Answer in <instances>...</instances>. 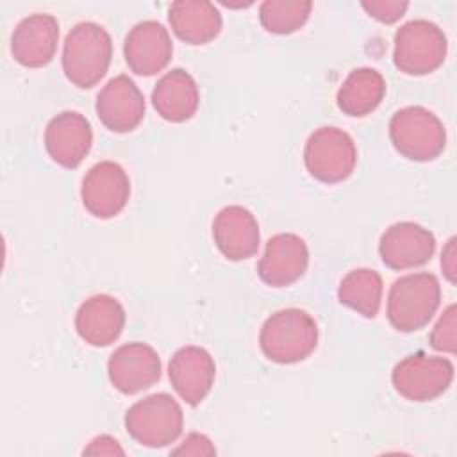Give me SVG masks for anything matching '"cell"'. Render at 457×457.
<instances>
[{
	"mask_svg": "<svg viewBox=\"0 0 457 457\" xmlns=\"http://www.w3.org/2000/svg\"><path fill=\"white\" fill-rule=\"evenodd\" d=\"M111 57L112 39L109 32L95 21H80L66 34L61 64L73 86L89 89L107 73Z\"/></svg>",
	"mask_w": 457,
	"mask_h": 457,
	"instance_id": "obj_1",
	"label": "cell"
},
{
	"mask_svg": "<svg viewBox=\"0 0 457 457\" xmlns=\"http://www.w3.org/2000/svg\"><path fill=\"white\" fill-rule=\"evenodd\" d=\"M318 336L316 320L302 309L289 307L266 318L259 332V346L271 362L295 364L316 350Z\"/></svg>",
	"mask_w": 457,
	"mask_h": 457,
	"instance_id": "obj_2",
	"label": "cell"
},
{
	"mask_svg": "<svg viewBox=\"0 0 457 457\" xmlns=\"http://www.w3.org/2000/svg\"><path fill=\"white\" fill-rule=\"evenodd\" d=\"M441 303V286L434 273L420 271L396 278L387 293V320L398 332L423 328Z\"/></svg>",
	"mask_w": 457,
	"mask_h": 457,
	"instance_id": "obj_3",
	"label": "cell"
},
{
	"mask_svg": "<svg viewBox=\"0 0 457 457\" xmlns=\"http://www.w3.org/2000/svg\"><path fill=\"white\" fill-rule=\"evenodd\" d=\"M389 139L402 157L428 162L436 161L445 152L446 129L427 107L407 105L391 116Z\"/></svg>",
	"mask_w": 457,
	"mask_h": 457,
	"instance_id": "obj_4",
	"label": "cell"
},
{
	"mask_svg": "<svg viewBox=\"0 0 457 457\" xmlns=\"http://www.w3.org/2000/svg\"><path fill=\"white\" fill-rule=\"evenodd\" d=\"M125 428L129 436L143 446H168L182 434V407L168 393L148 395L129 407L125 412Z\"/></svg>",
	"mask_w": 457,
	"mask_h": 457,
	"instance_id": "obj_5",
	"label": "cell"
},
{
	"mask_svg": "<svg viewBox=\"0 0 457 457\" xmlns=\"http://www.w3.org/2000/svg\"><path fill=\"white\" fill-rule=\"evenodd\" d=\"M448 41L439 25L418 18L403 23L395 34L393 62L405 75H428L446 59Z\"/></svg>",
	"mask_w": 457,
	"mask_h": 457,
	"instance_id": "obj_6",
	"label": "cell"
},
{
	"mask_svg": "<svg viewBox=\"0 0 457 457\" xmlns=\"http://www.w3.org/2000/svg\"><path fill=\"white\" fill-rule=\"evenodd\" d=\"M303 162L312 179L323 184H337L353 173L357 148L346 130L320 127L305 141Z\"/></svg>",
	"mask_w": 457,
	"mask_h": 457,
	"instance_id": "obj_7",
	"label": "cell"
},
{
	"mask_svg": "<svg viewBox=\"0 0 457 457\" xmlns=\"http://www.w3.org/2000/svg\"><path fill=\"white\" fill-rule=\"evenodd\" d=\"M453 380V364L445 357L412 353L391 373L395 391L411 402H430L441 396Z\"/></svg>",
	"mask_w": 457,
	"mask_h": 457,
	"instance_id": "obj_8",
	"label": "cell"
},
{
	"mask_svg": "<svg viewBox=\"0 0 457 457\" xmlns=\"http://www.w3.org/2000/svg\"><path fill=\"white\" fill-rule=\"evenodd\" d=\"M129 196L130 179L127 171L114 161H100L93 164L82 179V205L95 218H114L123 211Z\"/></svg>",
	"mask_w": 457,
	"mask_h": 457,
	"instance_id": "obj_9",
	"label": "cell"
},
{
	"mask_svg": "<svg viewBox=\"0 0 457 457\" xmlns=\"http://www.w3.org/2000/svg\"><path fill=\"white\" fill-rule=\"evenodd\" d=\"M107 375L114 389L123 395H136L161 378V357L146 343H125L111 353Z\"/></svg>",
	"mask_w": 457,
	"mask_h": 457,
	"instance_id": "obj_10",
	"label": "cell"
},
{
	"mask_svg": "<svg viewBox=\"0 0 457 457\" xmlns=\"http://www.w3.org/2000/svg\"><path fill=\"white\" fill-rule=\"evenodd\" d=\"M123 55L127 66L136 75L152 77L162 71L173 55V43L168 29L155 20L136 23L125 36Z\"/></svg>",
	"mask_w": 457,
	"mask_h": 457,
	"instance_id": "obj_11",
	"label": "cell"
},
{
	"mask_svg": "<svg viewBox=\"0 0 457 457\" xmlns=\"http://www.w3.org/2000/svg\"><path fill=\"white\" fill-rule=\"evenodd\" d=\"M436 250L434 234L414 221L389 225L378 241L382 262L391 270H411L430 261Z\"/></svg>",
	"mask_w": 457,
	"mask_h": 457,
	"instance_id": "obj_12",
	"label": "cell"
},
{
	"mask_svg": "<svg viewBox=\"0 0 457 457\" xmlns=\"http://www.w3.org/2000/svg\"><path fill=\"white\" fill-rule=\"evenodd\" d=\"M309 266L307 243L293 232H280L268 239L257 262L259 278L271 287H287L300 280Z\"/></svg>",
	"mask_w": 457,
	"mask_h": 457,
	"instance_id": "obj_13",
	"label": "cell"
},
{
	"mask_svg": "<svg viewBox=\"0 0 457 457\" xmlns=\"http://www.w3.org/2000/svg\"><path fill=\"white\" fill-rule=\"evenodd\" d=\"M95 111L105 129L125 134L143 121L145 96L129 75H118L96 95Z\"/></svg>",
	"mask_w": 457,
	"mask_h": 457,
	"instance_id": "obj_14",
	"label": "cell"
},
{
	"mask_svg": "<svg viewBox=\"0 0 457 457\" xmlns=\"http://www.w3.org/2000/svg\"><path fill=\"white\" fill-rule=\"evenodd\" d=\"M91 145V123L77 111L59 112L45 129L46 154L62 168H77L89 154Z\"/></svg>",
	"mask_w": 457,
	"mask_h": 457,
	"instance_id": "obj_15",
	"label": "cell"
},
{
	"mask_svg": "<svg viewBox=\"0 0 457 457\" xmlns=\"http://www.w3.org/2000/svg\"><path fill=\"white\" fill-rule=\"evenodd\" d=\"M168 377L177 395L195 407L209 395L216 377V364L205 348L187 345L171 355Z\"/></svg>",
	"mask_w": 457,
	"mask_h": 457,
	"instance_id": "obj_16",
	"label": "cell"
},
{
	"mask_svg": "<svg viewBox=\"0 0 457 457\" xmlns=\"http://www.w3.org/2000/svg\"><path fill=\"white\" fill-rule=\"evenodd\" d=\"M59 21L46 12H34L23 18L12 30L11 54L25 68L46 66L57 50Z\"/></svg>",
	"mask_w": 457,
	"mask_h": 457,
	"instance_id": "obj_17",
	"label": "cell"
},
{
	"mask_svg": "<svg viewBox=\"0 0 457 457\" xmlns=\"http://www.w3.org/2000/svg\"><path fill=\"white\" fill-rule=\"evenodd\" d=\"M212 239L227 259L245 261L259 250V223L246 207L227 205L212 220Z\"/></svg>",
	"mask_w": 457,
	"mask_h": 457,
	"instance_id": "obj_18",
	"label": "cell"
},
{
	"mask_svg": "<svg viewBox=\"0 0 457 457\" xmlns=\"http://www.w3.org/2000/svg\"><path fill=\"white\" fill-rule=\"evenodd\" d=\"M125 327V309L111 295H93L80 303L75 314L77 334L91 346H109Z\"/></svg>",
	"mask_w": 457,
	"mask_h": 457,
	"instance_id": "obj_19",
	"label": "cell"
},
{
	"mask_svg": "<svg viewBox=\"0 0 457 457\" xmlns=\"http://www.w3.org/2000/svg\"><path fill=\"white\" fill-rule=\"evenodd\" d=\"M200 104L196 80L182 68L166 71L152 89V105L157 114L171 123H182L195 116Z\"/></svg>",
	"mask_w": 457,
	"mask_h": 457,
	"instance_id": "obj_20",
	"label": "cell"
},
{
	"mask_svg": "<svg viewBox=\"0 0 457 457\" xmlns=\"http://www.w3.org/2000/svg\"><path fill=\"white\" fill-rule=\"evenodd\" d=\"M168 21L175 36L189 45H205L221 32V12L205 0H177L168 7Z\"/></svg>",
	"mask_w": 457,
	"mask_h": 457,
	"instance_id": "obj_21",
	"label": "cell"
},
{
	"mask_svg": "<svg viewBox=\"0 0 457 457\" xmlns=\"http://www.w3.org/2000/svg\"><path fill=\"white\" fill-rule=\"evenodd\" d=\"M386 95V80L375 68L352 70L337 89L336 102L343 114L352 118H362L371 114Z\"/></svg>",
	"mask_w": 457,
	"mask_h": 457,
	"instance_id": "obj_22",
	"label": "cell"
},
{
	"mask_svg": "<svg viewBox=\"0 0 457 457\" xmlns=\"http://www.w3.org/2000/svg\"><path fill=\"white\" fill-rule=\"evenodd\" d=\"M382 293L380 273L370 268H357L341 278L337 300L364 318H375L382 303Z\"/></svg>",
	"mask_w": 457,
	"mask_h": 457,
	"instance_id": "obj_23",
	"label": "cell"
},
{
	"mask_svg": "<svg viewBox=\"0 0 457 457\" xmlns=\"http://www.w3.org/2000/svg\"><path fill=\"white\" fill-rule=\"evenodd\" d=\"M312 11L309 0H264L259 5L261 25L270 34H291L305 25Z\"/></svg>",
	"mask_w": 457,
	"mask_h": 457,
	"instance_id": "obj_24",
	"label": "cell"
},
{
	"mask_svg": "<svg viewBox=\"0 0 457 457\" xmlns=\"http://www.w3.org/2000/svg\"><path fill=\"white\" fill-rule=\"evenodd\" d=\"M428 343L434 350L445 352V353H455L457 352V307L455 303H450L443 314L439 316L437 323L434 325Z\"/></svg>",
	"mask_w": 457,
	"mask_h": 457,
	"instance_id": "obj_25",
	"label": "cell"
},
{
	"mask_svg": "<svg viewBox=\"0 0 457 457\" xmlns=\"http://www.w3.org/2000/svg\"><path fill=\"white\" fill-rule=\"evenodd\" d=\"M361 7L377 21L380 23H395L398 21L407 7L409 2H400V0H373V2H362Z\"/></svg>",
	"mask_w": 457,
	"mask_h": 457,
	"instance_id": "obj_26",
	"label": "cell"
},
{
	"mask_svg": "<svg viewBox=\"0 0 457 457\" xmlns=\"http://www.w3.org/2000/svg\"><path fill=\"white\" fill-rule=\"evenodd\" d=\"M171 453L173 455H214L216 448L207 436L191 432L189 436H186V439L180 443V446L171 450Z\"/></svg>",
	"mask_w": 457,
	"mask_h": 457,
	"instance_id": "obj_27",
	"label": "cell"
},
{
	"mask_svg": "<svg viewBox=\"0 0 457 457\" xmlns=\"http://www.w3.org/2000/svg\"><path fill=\"white\" fill-rule=\"evenodd\" d=\"M84 455H123V448L120 443L111 436H96L91 443L84 448Z\"/></svg>",
	"mask_w": 457,
	"mask_h": 457,
	"instance_id": "obj_28",
	"label": "cell"
},
{
	"mask_svg": "<svg viewBox=\"0 0 457 457\" xmlns=\"http://www.w3.org/2000/svg\"><path fill=\"white\" fill-rule=\"evenodd\" d=\"M455 237H450L441 252V268L450 284H455V275H457V250H455Z\"/></svg>",
	"mask_w": 457,
	"mask_h": 457,
	"instance_id": "obj_29",
	"label": "cell"
}]
</instances>
